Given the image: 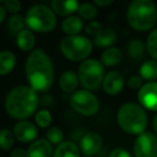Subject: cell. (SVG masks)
<instances>
[{
  "instance_id": "ac0fdd59",
  "label": "cell",
  "mask_w": 157,
  "mask_h": 157,
  "mask_svg": "<svg viewBox=\"0 0 157 157\" xmlns=\"http://www.w3.org/2000/svg\"><path fill=\"white\" fill-rule=\"evenodd\" d=\"M84 21L78 15H70L61 22V30L66 36H78L84 29Z\"/></svg>"
},
{
  "instance_id": "3957f363",
  "label": "cell",
  "mask_w": 157,
  "mask_h": 157,
  "mask_svg": "<svg viewBox=\"0 0 157 157\" xmlns=\"http://www.w3.org/2000/svg\"><path fill=\"white\" fill-rule=\"evenodd\" d=\"M116 122L124 132L138 137L146 131L148 126V115L146 110L139 103L129 101L123 103L118 108Z\"/></svg>"
},
{
  "instance_id": "8fae6325",
  "label": "cell",
  "mask_w": 157,
  "mask_h": 157,
  "mask_svg": "<svg viewBox=\"0 0 157 157\" xmlns=\"http://www.w3.org/2000/svg\"><path fill=\"white\" fill-rule=\"evenodd\" d=\"M137 98L143 109L157 112V81L144 83L138 90Z\"/></svg>"
},
{
  "instance_id": "30bf717a",
  "label": "cell",
  "mask_w": 157,
  "mask_h": 157,
  "mask_svg": "<svg viewBox=\"0 0 157 157\" xmlns=\"http://www.w3.org/2000/svg\"><path fill=\"white\" fill-rule=\"evenodd\" d=\"M14 133L15 140H17L21 143H33L36 141L39 135V129H38L37 125L31 121H17L14 124L13 129H12Z\"/></svg>"
},
{
  "instance_id": "d6986e66",
  "label": "cell",
  "mask_w": 157,
  "mask_h": 157,
  "mask_svg": "<svg viewBox=\"0 0 157 157\" xmlns=\"http://www.w3.org/2000/svg\"><path fill=\"white\" fill-rule=\"evenodd\" d=\"M117 41V33L111 28H102V30L94 38L93 43L101 48H112L113 44Z\"/></svg>"
},
{
  "instance_id": "8992f818",
  "label": "cell",
  "mask_w": 157,
  "mask_h": 157,
  "mask_svg": "<svg viewBox=\"0 0 157 157\" xmlns=\"http://www.w3.org/2000/svg\"><path fill=\"white\" fill-rule=\"evenodd\" d=\"M94 43L87 36H66L59 44V50L66 59L72 63H82L90 57Z\"/></svg>"
},
{
  "instance_id": "52a82bcc",
  "label": "cell",
  "mask_w": 157,
  "mask_h": 157,
  "mask_svg": "<svg viewBox=\"0 0 157 157\" xmlns=\"http://www.w3.org/2000/svg\"><path fill=\"white\" fill-rule=\"evenodd\" d=\"M105 75V67L96 58H87L80 63L78 70V81L84 90H96L101 86Z\"/></svg>"
},
{
  "instance_id": "4fadbf2b",
  "label": "cell",
  "mask_w": 157,
  "mask_h": 157,
  "mask_svg": "<svg viewBox=\"0 0 157 157\" xmlns=\"http://www.w3.org/2000/svg\"><path fill=\"white\" fill-rule=\"evenodd\" d=\"M124 76L121 72L116 71V70H111L108 73H105L102 84H101L103 92L109 96H117L124 90Z\"/></svg>"
},
{
  "instance_id": "ba28073f",
  "label": "cell",
  "mask_w": 157,
  "mask_h": 157,
  "mask_svg": "<svg viewBox=\"0 0 157 157\" xmlns=\"http://www.w3.org/2000/svg\"><path fill=\"white\" fill-rule=\"evenodd\" d=\"M69 102L71 108L80 115L90 116L96 115L100 109V102L96 95L87 90H78L70 95Z\"/></svg>"
},
{
  "instance_id": "9a60e30c",
  "label": "cell",
  "mask_w": 157,
  "mask_h": 157,
  "mask_svg": "<svg viewBox=\"0 0 157 157\" xmlns=\"http://www.w3.org/2000/svg\"><path fill=\"white\" fill-rule=\"evenodd\" d=\"M78 84H80V81H78V72L73 71V70H66L59 76V88L65 94L72 95L74 92L78 90Z\"/></svg>"
},
{
  "instance_id": "9c48e42d",
  "label": "cell",
  "mask_w": 157,
  "mask_h": 157,
  "mask_svg": "<svg viewBox=\"0 0 157 157\" xmlns=\"http://www.w3.org/2000/svg\"><path fill=\"white\" fill-rule=\"evenodd\" d=\"M135 157H157V136L145 131L138 136L133 143Z\"/></svg>"
},
{
  "instance_id": "d6a6232c",
  "label": "cell",
  "mask_w": 157,
  "mask_h": 157,
  "mask_svg": "<svg viewBox=\"0 0 157 157\" xmlns=\"http://www.w3.org/2000/svg\"><path fill=\"white\" fill-rule=\"evenodd\" d=\"M143 84V80H142L139 74H135V75L130 76L126 82L127 87L132 90H139Z\"/></svg>"
},
{
  "instance_id": "e575fe53",
  "label": "cell",
  "mask_w": 157,
  "mask_h": 157,
  "mask_svg": "<svg viewBox=\"0 0 157 157\" xmlns=\"http://www.w3.org/2000/svg\"><path fill=\"white\" fill-rule=\"evenodd\" d=\"M10 157H28L27 156V150L23 147H14L10 152Z\"/></svg>"
},
{
  "instance_id": "4316f807",
  "label": "cell",
  "mask_w": 157,
  "mask_h": 157,
  "mask_svg": "<svg viewBox=\"0 0 157 157\" xmlns=\"http://www.w3.org/2000/svg\"><path fill=\"white\" fill-rule=\"evenodd\" d=\"M15 143V137L10 128L0 129V150L10 151L13 148Z\"/></svg>"
},
{
  "instance_id": "f546056e",
  "label": "cell",
  "mask_w": 157,
  "mask_h": 157,
  "mask_svg": "<svg viewBox=\"0 0 157 157\" xmlns=\"http://www.w3.org/2000/svg\"><path fill=\"white\" fill-rule=\"evenodd\" d=\"M45 139L50 142L52 145H59L61 142H63V132L59 127L51 126L46 130Z\"/></svg>"
},
{
  "instance_id": "cb8c5ba5",
  "label": "cell",
  "mask_w": 157,
  "mask_h": 157,
  "mask_svg": "<svg viewBox=\"0 0 157 157\" xmlns=\"http://www.w3.org/2000/svg\"><path fill=\"white\" fill-rule=\"evenodd\" d=\"M76 12L83 21L85 20L92 22V21H95L96 16L98 15V8L93 2H82L78 5Z\"/></svg>"
},
{
  "instance_id": "484cf974",
  "label": "cell",
  "mask_w": 157,
  "mask_h": 157,
  "mask_svg": "<svg viewBox=\"0 0 157 157\" xmlns=\"http://www.w3.org/2000/svg\"><path fill=\"white\" fill-rule=\"evenodd\" d=\"M53 116L51 112L48 109H41L38 110L35 114V124L37 125L38 128L42 129H48L52 125Z\"/></svg>"
},
{
  "instance_id": "6da1fadb",
  "label": "cell",
  "mask_w": 157,
  "mask_h": 157,
  "mask_svg": "<svg viewBox=\"0 0 157 157\" xmlns=\"http://www.w3.org/2000/svg\"><path fill=\"white\" fill-rule=\"evenodd\" d=\"M25 74L30 86L37 93H45L54 83V65L50 55L42 48H35L25 61Z\"/></svg>"
},
{
  "instance_id": "8d00e7d4",
  "label": "cell",
  "mask_w": 157,
  "mask_h": 157,
  "mask_svg": "<svg viewBox=\"0 0 157 157\" xmlns=\"http://www.w3.org/2000/svg\"><path fill=\"white\" fill-rule=\"evenodd\" d=\"M6 18H7V11H6L2 2H0V24L5 22Z\"/></svg>"
},
{
  "instance_id": "4dcf8cb0",
  "label": "cell",
  "mask_w": 157,
  "mask_h": 157,
  "mask_svg": "<svg viewBox=\"0 0 157 157\" xmlns=\"http://www.w3.org/2000/svg\"><path fill=\"white\" fill-rule=\"evenodd\" d=\"M2 5L7 13H10L12 15L18 14V12L22 9V3L18 0H7V1H3Z\"/></svg>"
},
{
  "instance_id": "836d02e7",
  "label": "cell",
  "mask_w": 157,
  "mask_h": 157,
  "mask_svg": "<svg viewBox=\"0 0 157 157\" xmlns=\"http://www.w3.org/2000/svg\"><path fill=\"white\" fill-rule=\"evenodd\" d=\"M109 157H132L130 153L123 147H116L109 154Z\"/></svg>"
},
{
  "instance_id": "7c38bea8",
  "label": "cell",
  "mask_w": 157,
  "mask_h": 157,
  "mask_svg": "<svg viewBox=\"0 0 157 157\" xmlns=\"http://www.w3.org/2000/svg\"><path fill=\"white\" fill-rule=\"evenodd\" d=\"M103 140L98 132L90 131L83 136L78 142V148L85 156H94L102 148Z\"/></svg>"
},
{
  "instance_id": "ffe728a7",
  "label": "cell",
  "mask_w": 157,
  "mask_h": 157,
  "mask_svg": "<svg viewBox=\"0 0 157 157\" xmlns=\"http://www.w3.org/2000/svg\"><path fill=\"white\" fill-rule=\"evenodd\" d=\"M78 145L72 141H63L57 145L53 153V157H81Z\"/></svg>"
},
{
  "instance_id": "1f68e13d",
  "label": "cell",
  "mask_w": 157,
  "mask_h": 157,
  "mask_svg": "<svg viewBox=\"0 0 157 157\" xmlns=\"http://www.w3.org/2000/svg\"><path fill=\"white\" fill-rule=\"evenodd\" d=\"M85 29V33L88 37H96L101 30H102V26L99 22L97 21H92V22H88L87 25L84 26Z\"/></svg>"
},
{
  "instance_id": "7a4b0ae2",
  "label": "cell",
  "mask_w": 157,
  "mask_h": 157,
  "mask_svg": "<svg viewBox=\"0 0 157 157\" xmlns=\"http://www.w3.org/2000/svg\"><path fill=\"white\" fill-rule=\"evenodd\" d=\"M39 102V95L36 90L30 86L18 85L8 93L5 99V109L13 120L25 121L35 115Z\"/></svg>"
},
{
  "instance_id": "f1b7e54d",
  "label": "cell",
  "mask_w": 157,
  "mask_h": 157,
  "mask_svg": "<svg viewBox=\"0 0 157 157\" xmlns=\"http://www.w3.org/2000/svg\"><path fill=\"white\" fill-rule=\"evenodd\" d=\"M145 48L151 58L157 61V27L150 31L146 38Z\"/></svg>"
},
{
  "instance_id": "d4e9b609",
  "label": "cell",
  "mask_w": 157,
  "mask_h": 157,
  "mask_svg": "<svg viewBox=\"0 0 157 157\" xmlns=\"http://www.w3.org/2000/svg\"><path fill=\"white\" fill-rule=\"evenodd\" d=\"M146 51L145 44L139 39H133L127 44V53L133 59H140L143 57Z\"/></svg>"
},
{
  "instance_id": "5bb4252c",
  "label": "cell",
  "mask_w": 157,
  "mask_h": 157,
  "mask_svg": "<svg viewBox=\"0 0 157 157\" xmlns=\"http://www.w3.org/2000/svg\"><path fill=\"white\" fill-rule=\"evenodd\" d=\"M53 145L45 138L37 139L27 148L28 157H53Z\"/></svg>"
},
{
  "instance_id": "74e56055",
  "label": "cell",
  "mask_w": 157,
  "mask_h": 157,
  "mask_svg": "<svg viewBox=\"0 0 157 157\" xmlns=\"http://www.w3.org/2000/svg\"><path fill=\"white\" fill-rule=\"evenodd\" d=\"M152 126H153V130H154V135L157 136V113L155 114V116L153 117Z\"/></svg>"
},
{
  "instance_id": "83f0119b",
  "label": "cell",
  "mask_w": 157,
  "mask_h": 157,
  "mask_svg": "<svg viewBox=\"0 0 157 157\" xmlns=\"http://www.w3.org/2000/svg\"><path fill=\"white\" fill-rule=\"evenodd\" d=\"M26 28V22H25V16L21 14L11 15L8 20V29L11 31L13 35H17L22 30Z\"/></svg>"
},
{
  "instance_id": "44dd1931",
  "label": "cell",
  "mask_w": 157,
  "mask_h": 157,
  "mask_svg": "<svg viewBox=\"0 0 157 157\" xmlns=\"http://www.w3.org/2000/svg\"><path fill=\"white\" fill-rule=\"evenodd\" d=\"M16 66V56L9 50L0 51V76H6L14 70Z\"/></svg>"
},
{
  "instance_id": "7402d4cb",
  "label": "cell",
  "mask_w": 157,
  "mask_h": 157,
  "mask_svg": "<svg viewBox=\"0 0 157 157\" xmlns=\"http://www.w3.org/2000/svg\"><path fill=\"white\" fill-rule=\"evenodd\" d=\"M123 58V53L116 46H112V48H105L100 56V63L103 65V67H115L116 65L122 61Z\"/></svg>"
},
{
  "instance_id": "603a6c76",
  "label": "cell",
  "mask_w": 157,
  "mask_h": 157,
  "mask_svg": "<svg viewBox=\"0 0 157 157\" xmlns=\"http://www.w3.org/2000/svg\"><path fill=\"white\" fill-rule=\"evenodd\" d=\"M139 75L145 83L157 81V61L152 58L143 61L140 66Z\"/></svg>"
},
{
  "instance_id": "e0dca14e",
  "label": "cell",
  "mask_w": 157,
  "mask_h": 157,
  "mask_svg": "<svg viewBox=\"0 0 157 157\" xmlns=\"http://www.w3.org/2000/svg\"><path fill=\"white\" fill-rule=\"evenodd\" d=\"M15 42L17 48H20L22 52L25 53H30L35 50L36 42H37V38H36L35 33L29 30L28 28H25L20 33L15 36Z\"/></svg>"
},
{
  "instance_id": "277c9868",
  "label": "cell",
  "mask_w": 157,
  "mask_h": 157,
  "mask_svg": "<svg viewBox=\"0 0 157 157\" xmlns=\"http://www.w3.org/2000/svg\"><path fill=\"white\" fill-rule=\"evenodd\" d=\"M126 17L135 30L151 31L157 24V6L152 0H133L127 8Z\"/></svg>"
},
{
  "instance_id": "2e32d148",
  "label": "cell",
  "mask_w": 157,
  "mask_h": 157,
  "mask_svg": "<svg viewBox=\"0 0 157 157\" xmlns=\"http://www.w3.org/2000/svg\"><path fill=\"white\" fill-rule=\"evenodd\" d=\"M78 5L80 3L76 0H53L51 2V9L56 15L68 17L78 11Z\"/></svg>"
},
{
  "instance_id": "5b68a950",
  "label": "cell",
  "mask_w": 157,
  "mask_h": 157,
  "mask_svg": "<svg viewBox=\"0 0 157 157\" xmlns=\"http://www.w3.org/2000/svg\"><path fill=\"white\" fill-rule=\"evenodd\" d=\"M26 27L33 33H46L54 30L57 26V15L51 7L44 5H33L25 15Z\"/></svg>"
},
{
  "instance_id": "d590c367",
  "label": "cell",
  "mask_w": 157,
  "mask_h": 157,
  "mask_svg": "<svg viewBox=\"0 0 157 157\" xmlns=\"http://www.w3.org/2000/svg\"><path fill=\"white\" fill-rule=\"evenodd\" d=\"M93 3L97 8H107L113 3V0H94Z\"/></svg>"
}]
</instances>
